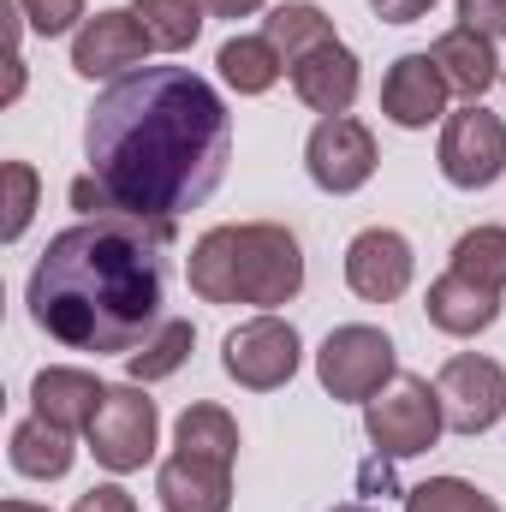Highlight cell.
<instances>
[{
    "mask_svg": "<svg viewBox=\"0 0 506 512\" xmlns=\"http://www.w3.org/2000/svg\"><path fill=\"white\" fill-rule=\"evenodd\" d=\"M167 245L173 227H149L131 215H90L54 233L24 286L30 322L66 352L131 358L167 322Z\"/></svg>",
    "mask_w": 506,
    "mask_h": 512,
    "instance_id": "2",
    "label": "cell"
},
{
    "mask_svg": "<svg viewBox=\"0 0 506 512\" xmlns=\"http://www.w3.org/2000/svg\"><path fill=\"white\" fill-rule=\"evenodd\" d=\"M131 18L161 54H185L203 36V0H131Z\"/></svg>",
    "mask_w": 506,
    "mask_h": 512,
    "instance_id": "23",
    "label": "cell"
},
{
    "mask_svg": "<svg viewBox=\"0 0 506 512\" xmlns=\"http://www.w3.org/2000/svg\"><path fill=\"white\" fill-rule=\"evenodd\" d=\"M0 179H6V221H0V239H6V245H18V239H24V227H30V215H36L42 179H36V167H30V161H6V167H0Z\"/></svg>",
    "mask_w": 506,
    "mask_h": 512,
    "instance_id": "27",
    "label": "cell"
},
{
    "mask_svg": "<svg viewBox=\"0 0 506 512\" xmlns=\"http://www.w3.org/2000/svg\"><path fill=\"white\" fill-rule=\"evenodd\" d=\"M191 346H197V328L185 322V316H167L137 352L126 358V376L137 387H149V382H167V376H179L185 370V358H191Z\"/></svg>",
    "mask_w": 506,
    "mask_h": 512,
    "instance_id": "22",
    "label": "cell"
},
{
    "mask_svg": "<svg viewBox=\"0 0 506 512\" xmlns=\"http://www.w3.org/2000/svg\"><path fill=\"white\" fill-rule=\"evenodd\" d=\"M137 66H149V36L131 18V6H108L96 18H84V30L72 36V72L78 78H126Z\"/></svg>",
    "mask_w": 506,
    "mask_h": 512,
    "instance_id": "11",
    "label": "cell"
},
{
    "mask_svg": "<svg viewBox=\"0 0 506 512\" xmlns=\"http://www.w3.org/2000/svg\"><path fill=\"white\" fill-rule=\"evenodd\" d=\"M18 12L36 36H66V30L78 36L84 30V0H18Z\"/></svg>",
    "mask_w": 506,
    "mask_h": 512,
    "instance_id": "28",
    "label": "cell"
},
{
    "mask_svg": "<svg viewBox=\"0 0 506 512\" xmlns=\"http://www.w3.org/2000/svg\"><path fill=\"white\" fill-rule=\"evenodd\" d=\"M262 36L280 48L286 72H292L304 54H316V48L340 42V36H334V18H328L322 6H310V0H286V6H274V12L262 18Z\"/></svg>",
    "mask_w": 506,
    "mask_h": 512,
    "instance_id": "20",
    "label": "cell"
},
{
    "mask_svg": "<svg viewBox=\"0 0 506 512\" xmlns=\"http://www.w3.org/2000/svg\"><path fill=\"white\" fill-rule=\"evenodd\" d=\"M292 96L310 108V114H352V102H358V90H364V66H358V54L346 48V42H328V48H316V54H304L292 72Z\"/></svg>",
    "mask_w": 506,
    "mask_h": 512,
    "instance_id": "15",
    "label": "cell"
},
{
    "mask_svg": "<svg viewBox=\"0 0 506 512\" xmlns=\"http://www.w3.org/2000/svg\"><path fill=\"white\" fill-rule=\"evenodd\" d=\"M411 274H417L411 239L393 233V227H364V233L346 245V286H352L364 304H393V298H405Z\"/></svg>",
    "mask_w": 506,
    "mask_h": 512,
    "instance_id": "12",
    "label": "cell"
},
{
    "mask_svg": "<svg viewBox=\"0 0 506 512\" xmlns=\"http://www.w3.org/2000/svg\"><path fill=\"white\" fill-rule=\"evenodd\" d=\"M453 274L506 292V227H471V233H459V245H453Z\"/></svg>",
    "mask_w": 506,
    "mask_h": 512,
    "instance_id": "25",
    "label": "cell"
},
{
    "mask_svg": "<svg viewBox=\"0 0 506 512\" xmlns=\"http://www.w3.org/2000/svg\"><path fill=\"white\" fill-rule=\"evenodd\" d=\"M447 417H441V393L423 376H393L376 399L364 405V435L381 459H417L441 441Z\"/></svg>",
    "mask_w": 506,
    "mask_h": 512,
    "instance_id": "4",
    "label": "cell"
},
{
    "mask_svg": "<svg viewBox=\"0 0 506 512\" xmlns=\"http://www.w3.org/2000/svg\"><path fill=\"white\" fill-rule=\"evenodd\" d=\"M447 78L429 54H399L381 78V114L399 131H429L435 120H447Z\"/></svg>",
    "mask_w": 506,
    "mask_h": 512,
    "instance_id": "13",
    "label": "cell"
},
{
    "mask_svg": "<svg viewBox=\"0 0 506 512\" xmlns=\"http://www.w3.org/2000/svg\"><path fill=\"white\" fill-rule=\"evenodd\" d=\"M334 512H376V507H364V501H346V507H334Z\"/></svg>",
    "mask_w": 506,
    "mask_h": 512,
    "instance_id": "34",
    "label": "cell"
},
{
    "mask_svg": "<svg viewBox=\"0 0 506 512\" xmlns=\"http://www.w3.org/2000/svg\"><path fill=\"white\" fill-rule=\"evenodd\" d=\"M441 179L459 191H489L506 173V120L483 102H465L459 114L441 120Z\"/></svg>",
    "mask_w": 506,
    "mask_h": 512,
    "instance_id": "7",
    "label": "cell"
},
{
    "mask_svg": "<svg viewBox=\"0 0 506 512\" xmlns=\"http://www.w3.org/2000/svg\"><path fill=\"white\" fill-rule=\"evenodd\" d=\"M376 131L364 126V120H352V114H328V120H316L310 131V143H304V167H310V179H316V191H328V197H352V191H364L370 179H376Z\"/></svg>",
    "mask_w": 506,
    "mask_h": 512,
    "instance_id": "9",
    "label": "cell"
},
{
    "mask_svg": "<svg viewBox=\"0 0 506 512\" xmlns=\"http://www.w3.org/2000/svg\"><path fill=\"white\" fill-rule=\"evenodd\" d=\"M405 512H501V501L465 477H429V483L405 489Z\"/></svg>",
    "mask_w": 506,
    "mask_h": 512,
    "instance_id": "26",
    "label": "cell"
},
{
    "mask_svg": "<svg viewBox=\"0 0 506 512\" xmlns=\"http://www.w3.org/2000/svg\"><path fill=\"white\" fill-rule=\"evenodd\" d=\"M501 84H506V72H501Z\"/></svg>",
    "mask_w": 506,
    "mask_h": 512,
    "instance_id": "35",
    "label": "cell"
},
{
    "mask_svg": "<svg viewBox=\"0 0 506 512\" xmlns=\"http://www.w3.org/2000/svg\"><path fill=\"white\" fill-rule=\"evenodd\" d=\"M215 66H221L227 90H239V96H268L286 78V60H280V48L268 36H227Z\"/></svg>",
    "mask_w": 506,
    "mask_h": 512,
    "instance_id": "21",
    "label": "cell"
},
{
    "mask_svg": "<svg viewBox=\"0 0 506 512\" xmlns=\"http://www.w3.org/2000/svg\"><path fill=\"white\" fill-rule=\"evenodd\" d=\"M6 459H12V471H18V477H30V483H60V477L72 471L78 447H72V435H66V429H54L48 417H36V411H30V417L12 429Z\"/></svg>",
    "mask_w": 506,
    "mask_h": 512,
    "instance_id": "19",
    "label": "cell"
},
{
    "mask_svg": "<svg viewBox=\"0 0 506 512\" xmlns=\"http://www.w3.org/2000/svg\"><path fill=\"white\" fill-rule=\"evenodd\" d=\"M173 447L233 465V459H239V423H233V411H221V405H191V411L173 423Z\"/></svg>",
    "mask_w": 506,
    "mask_h": 512,
    "instance_id": "24",
    "label": "cell"
},
{
    "mask_svg": "<svg viewBox=\"0 0 506 512\" xmlns=\"http://www.w3.org/2000/svg\"><path fill=\"white\" fill-rule=\"evenodd\" d=\"M393 376H399V352H393V340L381 328H370V322L334 328L322 340V352H316V382H322V393H334L346 405H370Z\"/></svg>",
    "mask_w": 506,
    "mask_h": 512,
    "instance_id": "5",
    "label": "cell"
},
{
    "mask_svg": "<svg viewBox=\"0 0 506 512\" xmlns=\"http://www.w3.org/2000/svg\"><path fill=\"white\" fill-rule=\"evenodd\" d=\"M423 310H429V322H435L441 334L471 340V334H489V328L501 322V292H495V286H477V280H465V274L447 268V274L429 286Z\"/></svg>",
    "mask_w": 506,
    "mask_h": 512,
    "instance_id": "17",
    "label": "cell"
},
{
    "mask_svg": "<svg viewBox=\"0 0 506 512\" xmlns=\"http://www.w3.org/2000/svg\"><path fill=\"white\" fill-rule=\"evenodd\" d=\"M155 495H161V512H227L233 507V465L173 447V459H161V471H155Z\"/></svg>",
    "mask_w": 506,
    "mask_h": 512,
    "instance_id": "14",
    "label": "cell"
},
{
    "mask_svg": "<svg viewBox=\"0 0 506 512\" xmlns=\"http://www.w3.org/2000/svg\"><path fill=\"white\" fill-rule=\"evenodd\" d=\"M298 358H304V340H298V328L292 322H280L274 310H262L251 322H239L233 334H227V346H221V364H227V376L239 387H251V393H274V387H286L298 376Z\"/></svg>",
    "mask_w": 506,
    "mask_h": 512,
    "instance_id": "8",
    "label": "cell"
},
{
    "mask_svg": "<svg viewBox=\"0 0 506 512\" xmlns=\"http://www.w3.org/2000/svg\"><path fill=\"white\" fill-rule=\"evenodd\" d=\"M102 399H108V387L96 382L90 370H72V364H48V370H36V382H30L36 417H48V423L66 429V435L90 429L96 411H102Z\"/></svg>",
    "mask_w": 506,
    "mask_h": 512,
    "instance_id": "16",
    "label": "cell"
},
{
    "mask_svg": "<svg viewBox=\"0 0 506 512\" xmlns=\"http://www.w3.org/2000/svg\"><path fill=\"white\" fill-rule=\"evenodd\" d=\"M84 435H90V453H96L102 471L131 477V471H143V465L155 459L161 411H155V399H149L137 382L108 387V399H102V411H96V423H90Z\"/></svg>",
    "mask_w": 506,
    "mask_h": 512,
    "instance_id": "6",
    "label": "cell"
},
{
    "mask_svg": "<svg viewBox=\"0 0 506 512\" xmlns=\"http://www.w3.org/2000/svg\"><path fill=\"white\" fill-rule=\"evenodd\" d=\"M0 512H48V507H30V501H6Z\"/></svg>",
    "mask_w": 506,
    "mask_h": 512,
    "instance_id": "33",
    "label": "cell"
},
{
    "mask_svg": "<svg viewBox=\"0 0 506 512\" xmlns=\"http://www.w3.org/2000/svg\"><path fill=\"white\" fill-rule=\"evenodd\" d=\"M429 6H435V0H370V12H376L381 24H417Z\"/></svg>",
    "mask_w": 506,
    "mask_h": 512,
    "instance_id": "31",
    "label": "cell"
},
{
    "mask_svg": "<svg viewBox=\"0 0 506 512\" xmlns=\"http://www.w3.org/2000/svg\"><path fill=\"white\" fill-rule=\"evenodd\" d=\"M72 512H137V501H131L120 483H96L90 495H78V507Z\"/></svg>",
    "mask_w": 506,
    "mask_h": 512,
    "instance_id": "30",
    "label": "cell"
},
{
    "mask_svg": "<svg viewBox=\"0 0 506 512\" xmlns=\"http://www.w3.org/2000/svg\"><path fill=\"white\" fill-rule=\"evenodd\" d=\"M429 60L441 66V78H447V90L453 96H465V102H483L495 84H501V60H495V42L489 36H477V30H447V36H435V48H429Z\"/></svg>",
    "mask_w": 506,
    "mask_h": 512,
    "instance_id": "18",
    "label": "cell"
},
{
    "mask_svg": "<svg viewBox=\"0 0 506 512\" xmlns=\"http://www.w3.org/2000/svg\"><path fill=\"white\" fill-rule=\"evenodd\" d=\"M262 6H268V0H203V12H215V18H251Z\"/></svg>",
    "mask_w": 506,
    "mask_h": 512,
    "instance_id": "32",
    "label": "cell"
},
{
    "mask_svg": "<svg viewBox=\"0 0 506 512\" xmlns=\"http://www.w3.org/2000/svg\"><path fill=\"white\" fill-rule=\"evenodd\" d=\"M90 173L72 179V209L179 227L203 209L233 161V114L191 66H137L114 78L84 120Z\"/></svg>",
    "mask_w": 506,
    "mask_h": 512,
    "instance_id": "1",
    "label": "cell"
},
{
    "mask_svg": "<svg viewBox=\"0 0 506 512\" xmlns=\"http://www.w3.org/2000/svg\"><path fill=\"white\" fill-rule=\"evenodd\" d=\"M435 393H441V417L453 435H489L506 417V370L483 352L447 358L435 376Z\"/></svg>",
    "mask_w": 506,
    "mask_h": 512,
    "instance_id": "10",
    "label": "cell"
},
{
    "mask_svg": "<svg viewBox=\"0 0 506 512\" xmlns=\"http://www.w3.org/2000/svg\"><path fill=\"white\" fill-rule=\"evenodd\" d=\"M185 280L203 304H256V310H280L304 292V245L292 227L274 221H245V227H209Z\"/></svg>",
    "mask_w": 506,
    "mask_h": 512,
    "instance_id": "3",
    "label": "cell"
},
{
    "mask_svg": "<svg viewBox=\"0 0 506 512\" xmlns=\"http://www.w3.org/2000/svg\"><path fill=\"white\" fill-rule=\"evenodd\" d=\"M459 18H465V30H477L489 42L506 36V0H459Z\"/></svg>",
    "mask_w": 506,
    "mask_h": 512,
    "instance_id": "29",
    "label": "cell"
}]
</instances>
